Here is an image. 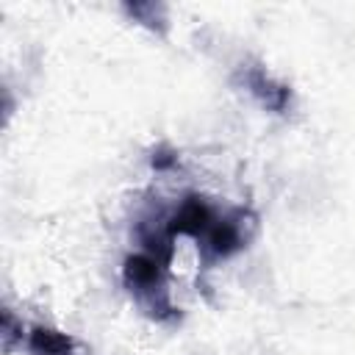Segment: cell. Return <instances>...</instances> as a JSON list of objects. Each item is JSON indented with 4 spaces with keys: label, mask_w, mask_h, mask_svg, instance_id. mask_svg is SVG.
I'll use <instances>...</instances> for the list:
<instances>
[{
    "label": "cell",
    "mask_w": 355,
    "mask_h": 355,
    "mask_svg": "<svg viewBox=\"0 0 355 355\" xmlns=\"http://www.w3.org/2000/svg\"><path fill=\"white\" fill-rule=\"evenodd\" d=\"M178 161H180V155H178L169 144H158V147L150 153V166H153L155 172H169Z\"/></svg>",
    "instance_id": "7"
},
{
    "label": "cell",
    "mask_w": 355,
    "mask_h": 355,
    "mask_svg": "<svg viewBox=\"0 0 355 355\" xmlns=\"http://www.w3.org/2000/svg\"><path fill=\"white\" fill-rule=\"evenodd\" d=\"M122 286L139 313L153 319L155 324H178L180 308L169 291V263L150 252H130L122 261Z\"/></svg>",
    "instance_id": "1"
},
{
    "label": "cell",
    "mask_w": 355,
    "mask_h": 355,
    "mask_svg": "<svg viewBox=\"0 0 355 355\" xmlns=\"http://www.w3.org/2000/svg\"><path fill=\"white\" fill-rule=\"evenodd\" d=\"M25 336H28V327L22 324V319H17L11 308H3V324H0L3 349L11 355L17 347H22V344H25Z\"/></svg>",
    "instance_id": "6"
},
{
    "label": "cell",
    "mask_w": 355,
    "mask_h": 355,
    "mask_svg": "<svg viewBox=\"0 0 355 355\" xmlns=\"http://www.w3.org/2000/svg\"><path fill=\"white\" fill-rule=\"evenodd\" d=\"M230 83L244 92L255 105H261L263 111L269 114H277V116H288L297 105V97H294V89L280 80L275 72H269V67L258 58H247L241 61L233 75H230Z\"/></svg>",
    "instance_id": "3"
},
{
    "label": "cell",
    "mask_w": 355,
    "mask_h": 355,
    "mask_svg": "<svg viewBox=\"0 0 355 355\" xmlns=\"http://www.w3.org/2000/svg\"><path fill=\"white\" fill-rule=\"evenodd\" d=\"M125 14L136 25H141L158 36H166V31H169V8L164 3H128Z\"/></svg>",
    "instance_id": "5"
},
{
    "label": "cell",
    "mask_w": 355,
    "mask_h": 355,
    "mask_svg": "<svg viewBox=\"0 0 355 355\" xmlns=\"http://www.w3.org/2000/svg\"><path fill=\"white\" fill-rule=\"evenodd\" d=\"M258 233V216L247 205H233L216 214L208 233L197 241V252L202 266H214L216 261H230L239 255Z\"/></svg>",
    "instance_id": "2"
},
{
    "label": "cell",
    "mask_w": 355,
    "mask_h": 355,
    "mask_svg": "<svg viewBox=\"0 0 355 355\" xmlns=\"http://www.w3.org/2000/svg\"><path fill=\"white\" fill-rule=\"evenodd\" d=\"M25 349H28V355H89L86 347L75 336H69L53 324H42V322L28 327Z\"/></svg>",
    "instance_id": "4"
}]
</instances>
